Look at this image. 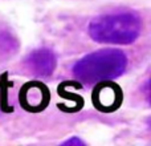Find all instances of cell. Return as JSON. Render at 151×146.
<instances>
[{
	"label": "cell",
	"instance_id": "1",
	"mask_svg": "<svg viewBox=\"0 0 151 146\" xmlns=\"http://www.w3.org/2000/svg\"><path fill=\"white\" fill-rule=\"evenodd\" d=\"M142 31V20L134 12L101 15L89 24V35L97 43L127 45L134 43Z\"/></svg>",
	"mask_w": 151,
	"mask_h": 146
},
{
	"label": "cell",
	"instance_id": "2",
	"mask_svg": "<svg viewBox=\"0 0 151 146\" xmlns=\"http://www.w3.org/2000/svg\"><path fill=\"white\" fill-rule=\"evenodd\" d=\"M127 66V57L119 49H101L78 60L73 74L85 85H94L119 77Z\"/></svg>",
	"mask_w": 151,
	"mask_h": 146
},
{
	"label": "cell",
	"instance_id": "3",
	"mask_svg": "<svg viewBox=\"0 0 151 146\" xmlns=\"http://www.w3.org/2000/svg\"><path fill=\"white\" fill-rule=\"evenodd\" d=\"M56 56L48 48L35 49L27 56L24 65L27 71L36 77H48L56 68Z\"/></svg>",
	"mask_w": 151,
	"mask_h": 146
},
{
	"label": "cell",
	"instance_id": "4",
	"mask_svg": "<svg viewBox=\"0 0 151 146\" xmlns=\"http://www.w3.org/2000/svg\"><path fill=\"white\" fill-rule=\"evenodd\" d=\"M21 105L27 110L39 112L44 109L49 101L48 89L41 84H28L25 88L21 89Z\"/></svg>",
	"mask_w": 151,
	"mask_h": 146
},
{
	"label": "cell",
	"instance_id": "5",
	"mask_svg": "<svg viewBox=\"0 0 151 146\" xmlns=\"http://www.w3.org/2000/svg\"><path fill=\"white\" fill-rule=\"evenodd\" d=\"M93 97H98L94 100V105L102 112H111L121 105V89L113 84H104L96 90Z\"/></svg>",
	"mask_w": 151,
	"mask_h": 146
},
{
	"label": "cell",
	"instance_id": "6",
	"mask_svg": "<svg viewBox=\"0 0 151 146\" xmlns=\"http://www.w3.org/2000/svg\"><path fill=\"white\" fill-rule=\"evenodd\" d=\"M74 145L83 146V145H85V142H83L82 139L77 138V137H73V138H70V139H68V141L63 142V146H74Z\"/></svg>",
	"mask_w": 151,
	"mask_h": 146
}]
</instances>
